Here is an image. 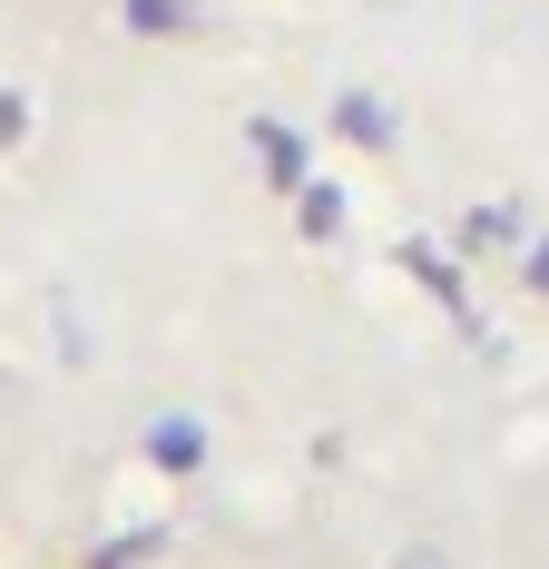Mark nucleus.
I'll list each match as a JSON object with an SVG mask.
<instances>
[{
    "instance_id": "nucleus-1",
    "label": "nucleus",
    "mask_w": 549,
    "mask_h": 569,
    "mask_svg": "<svg viewBox=\"0 0 549 569\" xmlns=\"http://www.w3.org/2000/svg\"><path fill=\"white\" fill-rule=\"evenodd\" d=\"M148 461H158V471H197V461H207V422H197V412H158V422H148Z\"/></svg>"
},
{
    "instance_id": "nucleus-2",
    "label": "nucleus",
    "mask_w": 549,
    "mask_h": 569,
    "mask_svg": "<svg viewBox=\"0 0 549 569\" xmlns=\"http://www.w3.org/2000/svg\"><path fill=\"white\" fill-rule=\"evenodd\" d=\"M333 128H343L353 148H392V109H383V99H363V89H353V99L333 109Z\"/></svg>"
},
{
    "instance_id": "nucleus-3",
    "label": "nucleus",
    "mask_w": 549,
    "mask_h": 569,
    "mask_svg": "<svg viewBox=\"0 0 549 569\" xmlns=\"http://www.w3.org/2000/svg\"><path fill=\"white\" fill-rule=\"evenodd\" d=\"M187 20H197L187 0H128V30H148V40H158V30H187Z\"/></svg>"
},
{
    "instance_id": "nucleus-4",
    "label": "nucleus",
    "mask_w": 549,
    "mask_h": 569,
    "mask_svg": "<svg viewBox=\"0 0 549 569\" xmlns=\"http://www.w3.org/2000/svg\"><path fill=\"white\" fill-rule=\"evenodd\" d=\"M256 148H266V168L285 177V187H295V138H285V128H274V118H256Z\"/></svg>"
},
{
    "instance_id": "nucleus-5",
    "label": "nucleus",
    "mask_w": 549,
    "mask_h": 569,
    "mask_svg": "<svg viewBox=\"0 0 549 569\" xmlns=\"http://www.w3.org/2000/svg\"><path fill=\"white\" fill-rule=\"evenodd\" d=\"M500 236H520V217H510V207H481V217H471V246H500Z\"/></svg>"
},
{
    "instance_id": "nucleus-6",
    "label": "nucleus",
    "mask_w": 549,
    "mask_h": 569,
    "mask_svg": "<svg viewBox=\"0 0 549 569\" xmlns=\"http://www.w3.org/2000/svg\"><path fill=\"white\" fill-rule=\"evenodd\" d=\"M333 217H343V197H325V187H315V197H305V236H333Z\"/></svg>"
},
{
    "instance_id": "nucleus-7",
    "label": "nucleus",
    "mask_w": 549,
    "mask_h": 569,
    "mask_svg": "<svg viewBox=\"0 0 549 569\" xmlns=\"http://www.w3.org/2000/svg\"><path fill=\"white\" fill-rule=\"evenodd\" d=\"M20 128H30V99H10V89H0V148H10Z\"/></svg>"
},
{
    "instance_id": "nucleus-8",
    "label": "nucleus",
    "mask_w": 549,
    "mask_h": 569,
    "mask_svg": "<svg viewBox=\"0 0 549 569\" xmlns=\"http://www.w3.org/2000/svg\"><path fill=\"white\" fill-rule=\"evenodd\" d=\"M530 295H549V236L530 246Z\"/></svg>"
},
{
    "instance_id": "nucleus-9",
    "label": "nucleus",
    "mask_w": 549,
    "mask_h": 569,
    "mask_svg": "<svg viewBox=\"0 0 549 569\" xmlns=\"http://www.w3.org/2000/svg\"><path fill=\"white\" fill-rule=\"evenodd\" d=\"M392 569H441V550H412V560H392Z\"/></svg>"
}]
</instances>
